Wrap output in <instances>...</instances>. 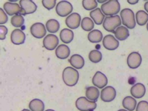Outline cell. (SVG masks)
<instances>
[{
    "mask_svg": "<svg viewBox=\"0 0 148 111\" xmlns=\"http://www.w3.org/2000/svg\"><path fill=\"white\" fill-rule=\"evenodd\" d=\"M81 17L77 13H73L69 14L65 19L66 26L71 29L77 28L80 24Z\"/></svg>",
    "mask_w": 148,
    "mask_h": 111,
    "instance_id": "13",
    "label": "cell"
},
{
    "mask_svg": "<svg viewBox=\"0 0 148 111\" xmlns=\"http://www.w3.org/2000/svg\"><path fill=\"white\" fill-rule=\"evenodd\" d=\"M81 27L86 31H91L94 27V22L90 17H85L82 20Z\"/></svg>",
    "mask_w": 148,
    "mask_h": 111,
    "instance_id": "29",
    "label": "cell"
},
{
    "mask_svg": "<svg viewBox=\"0 0 148 111\" xmlns=\"http://www.w3.org/2000/svg\"><path fill=\"white\" fill-rule=\"evenodd\" d=\"M144 8H145L146 12L148 13V1L145 2V3L144 5Z\"/></svg>",
    "mask_w": 148,
    "mask_h": 111,
    "instance_id": "38",
    "label": "cell"
},
{
    "mask_svg": "<svg viewBox=\"0 0 148 111\" xmlns=\"http://www.w3.org/2000/svg\"><path fill=\"white\" fill-rule=\"evenodd\" d=\"M117 111H127V110H125V109H120V110H117Z\"/></svg>",
    "mask_w": 148,
    "mask_h": 111,
    "instance_id": "40",
    "label": "cell"
},
{
    "mask_svg": "<svg viewBox=\"0 0 148 111\" xmlns=\"http://www.w3.org/2000/svg\"><path fill=\"white\" fill-rule=\"evenodd\" d=\"M8 33V28L5 25H0V39L3 40L6 38V35Z\"/></svg>",
    "mask_w": 148,
    "mask_h": 111,
    "instance_id": "36",
    "label": "cell"
},
{
    "mask_svg": "<svg viewBox=\"0 0 148 111\" xmlns=\"http://www.w3.org/2000/svg\"><path fill=\"white\" fill-rule=\"evenodd\" d=\"M30 32L34 37L40 39L46 35V28L42 23H35L31 26Z\"/></svg>",
    "mask_w": 148,
    "mask_h": 111,
    "instance_id": "8",
    "label": "cell"
},
{
    "mask_svg": "<svg viewBox=\"0 0 148 111\" xmlns=\"http://www.w3.org/2000/svg\"><path fill=\"white\" fill-rule=\"evenodd\" d=\"M99 95V91L96 87H88L86 90V96L88 99L95 102Z\"/></svg>",
    "mask_w": 148,
    "mask_h": 111,
    "instance_id": "24",
    "label": "cell"
},
{
    "mask_svg": "<svg viewBox=\"0 0 148 111\" xmlns=\"http://www.w3.org/2000/svg\"><path fill=\"white\" fill-rule=\"evenodd\" d=\"M62 80L68 86H73L76 84L79 80V74L75 68L67 66L62 71Z\"/></svg>",
    "mask_w": 148,
    "mask_h": 111,
    "instance_id": "1",
    "label": "cell"
},
{
    "mask_svg": "<svg viewBox=\"0 0 148 111\" xmlns=\"http://www.w3.org/2000/svg\"><path fill=\"white\" fill-rule=\"evenodd\" d=\"M116 38L119 40H124L130 35L128 28L124 26H120L113 32Z\"/></svg>",
    "mask_w": 148,
    "mask_h": 111,
    "instance_id": "22",
    "label": "cell"
},
{
    "mask_svg": "<svg viewBox=\"0 0 148 111\" xmlns=\"http://www.w3.org/2000/svg\"><path fill=\"white\" fill-rule=\"evenodd\" d=\"M106 2H107V1H106V0H104V1H99V0H98V1H97V2L102 3V4H103V3H106Z\"/></svg>",
    "mask_w": 148,
    "mask_h": 111,
    "instance_id": "39",
    "label": "cell"
},
{
    "mask_svg": "<svg viewBox=\"0 0 148 111\" xmlns=\"http://www.w3.org/2000/svg\"><path fill=\"white\" fill-rule=\"evenodd\" d=\"M102 44L103 47L108 50H114L119 46L118 40L112 35H106L103 39Z\"/></svg>",
    "mask_w": 148,
    "mask_h": 111,
    "instance_id": "12",
    "label": "cell"
},
{
    "mask_svg": "<svg viewBox=\"0 0 148 111\" xmlns=\"http://www.w3.org/2000/svg\"><path fill=\"white\" fill-rule=\"evenodd\" d=\"M101 9L104 15L112 16L117 15L120 10V5L117 0H110L102 4Z\"/></svg>",
    "mask_w": 148,
    "mask_h": 111,
    "instance_id": "2",
    "label": "cell"
},
{
    "mask_svg": "<svg viewBox=\"0 0 148 111\" xmlns=\"http://www.w3.org/2000/svg\"><path fill=\"white\" fill-rule=\"evenodd\" d=\"M123 106L128 111H134L136 108V99L131 97H125L122 102Z\"/></svg>",
    "mask_w": 148,
    "mask_h": 111,
    "instance_id": "23",
    "label": "cell"
},
{
    "mask_svg": "<svg viewBox=\"0 0 148 111\" xmlns=\"http://www.w3.org/2000/svg\"><path fill=\"white\" fill-rule=\"evenodd\" d=\"M120 17L122 24L125 27L133 29L136 25L135 16L133 11L128 8H125L120 12Z\"/></svg>",
    "mask_w": 148,
    "mask_h": 111,
    "instance_id": "3",
    "label": "cell"
},
{
    "mask_svg": "<svg viewBox=\"0 0 148 111\" xmlns=\"http://www.w3.org/2000/svg\"><path fill=\"white\" fill-rule=\"evenodd\" d=\"M75 106L80 111H89L94 110L97 108V103L94 101H90L86 97H81L76 99Z\"/></svg>",
    "mask_w": 148,
    "mask_h": 111,
    "instance_id": "5",
    "label": "cell"
},
{
    "mask_svg": "<svg viewBox=\"0 0 148 111\" xmlns=\"http://www.w3.org/2000/svg\"><path fill=\"white\" fill-rule=\"evenodd\" d=\"M69 62L73 68L77 69L82 68L84 65V60L83 57L82 56L77 54L71 56L70 59L69 60Z\"/></svg>",
    "mask_w": 148,
    "mask_h": 111,
    "instance_id": "18",
    "label": "cell"
},
{
    "mask_svg": "<svg viewBox=\"0 0 148 111\" xmlns=\"http://www.w3.org/2000/svg\"><path fill=\"white\" fill-rule=\"evenodd\" d=\"M59 40L57 36L54 34L47 35L43 40V45L48 50H53L58 45Z\"/></svg>",
    "mask_w": 148,
    "mask_h": 111,
    "instance_id": "11",
    "label": "cell"
},
{
    "mask_svg": "<svg viewBox=\"0 0 148 111\" xmlns=\"http://www.w3.org/2000/svg\"><path fill=\"white\" fill-rule=\"evenodd\" d=\"M130 93L135 98H142L146 93L145 86L140 83H136L131 88Z\"/></svg>",
    "mask_w": 148,
    "mask_h": 111,
    "instance_id": "17",
    "label": "cell"
},
{
    "mask_svg": "<svg viewBox=\"0 0 148 111\" xmlns=\"http://www.w3.org/2000/svg\"><path fill=\"white\" fill-rule=\"evenodd\" d=\"M92 82L96 87L103 88L108 84V79L103 73L98 71L94 74L92 79Z\"/></svg>",
    "mask_w": 148,
    "mask_h": 111,
    "instance_id": "14",
    "label": "cell"
},
{
    "mask_svg": "<svg viewBox=\"0 0 148 111\" xmlns=\"http://www.w3.org/2000/svg\"><path fill=\"white\" fill-rule=\"evenodd\" d=\"M42 3L46 9L50 10L53 9L56 6V0H42Z\"/></svg>",
    "mask_w": 148,
    "mask_h": 111,
    "instance_id": "33",
    "label": "cell"
},
{
    "mask_svg": "<svg viewBox=\"0 0 148 111\" xmlns=\"http://www.w3.org/2000/svg\"><path fill=\"white\" fill-rule=\"evenodd\" d=\"M21 8L20 14L27 15L34 13L37 9L36 5L31 0H21L19 1Z\"/></svg>",
    "mask_w": 148,
    "mask_h": 111,
    "instance_id": "7",
    "label": "cell"
},
{
    "mask_svg": "<svg viewBox=\"0 0 148 111\" xmlns=\"http://www.w3.org/2000/svg\"><path fill=\"white\" fill-rule=\"evenodd\" d=\"M88 58L91 62L97 63L102 60V55L100 51L98 50H93L89 53Z\"/></svg>",
    "mask_w": 148,
    "mask_h": 111,
    "instance_id": "30",
    "label": "cell"
},
{
    "mask_svg": "<svg viewBox=\"0 0 148 111\" xmlns=\"http://www.w3.org/2000/svg\"><path fill=\"white\" fill-rule=\"evenodd\" d=\"M10 40L12 43L14 45L23 44L25 40V35L21 29H14L11 33Z\"/></svg>",
    "mask_w": 148,
    "mask_h": 111,
    "instance_id": "15",
    "label": "cell"
},
{
    "mask_svg": "<svg viewBox=\"0 0 148 111\" xmlns=\"http://www.w3.org/2000/svg\"><path fill=\"white\" fill-rule=\"evenodd\" d=\"M12 25L16 28L21 27L24 23V18L22 15L18 14L13 16L10 19Z\"/></svg>",
    "mask_w": 148,
    "mask_h": 111,
    "instance_id": "31",
    "label": "cell"
},
{
    "mask_svg": "<svg viewBox=\"0 0 148 111\" xmlns=\"http://www.w3.org/2000/svg\"><path fill=\"white\" fill-rule=\"evenodd\" d=\"M136 111H148V102L141 101L136 105Z\"/></svg>",
    "mask_w": 148,
    "mask_h": 111,
    "instance_id": "34",
    "label": "cell"
},
{
    "mask_svg": "<svg viewBox=\"0 0 148 111\" xmlns=\"http://www.w3.org/2000/svg\"><path fill=\"white\" fill-rule=\"evenodd\" d=\"M8 20V17L3 9L0 8V24H5Z\"/></svg>",
    "mask_w": 148,
    "mask_h": 111,
    "instance_id": "35",
    "label": "cell"
},
{
    "mask_svg": "<svg viewBox=\"0 0 148 111\" xmlns=\"http://www.w3.org/2000/svg\"><path fill=\"white\" fill-rule=\"evenodd\" d=\"M127 2L131 5H135L138 2V0H128Z\"/></svg>",
    "mask_w": 148,
    "mask_h": 111,
    "instance_id": "37",
    "label": "cell"
},
{
    "mask_svg": "<svg viewBox=\"0 0 148 111\" xmlns=\"http://www.w3.org/2000/svg\"><path fill=\"white\" fill-rule=\"evenodd\" d=\"M121 20L119 15L107 16L103 22V28L110 32H114L117 28L120 26Z\"/></svg>",
    "mask_w": 148,
    "mask_h": 111,
    "instance_id": "4",
    "label": "cell"
},
{
    "mask_svg": "<svg viewBox=\"0 0 148 111\" xmlns=\"http://www.w3.org/2000/svg\"><path fill=\"white\" fill-rule=\"evenodd\" d=\"M135 19L138 25H144L148 21V13L142 10H139L135 14Z\"/></svg>",
    "mask_w": 148,
    "mask_h": 111,
    "instance_id": "27",
    "label": "cell"
},
{
    "mask_svg": "<svg viewBox=\"0 0 148 111\" xmlns=\"http://www.w3.org/2000/svg\"><path fill=\"white\" fill-rule=\"evenodd\" d=\"M116 96V90L112 86H106L101 92V99L105 102H109L113 101Z\"/></svg>",
    "mask_w": 148,
    "mask_h": 111,
    "instance_id": "9",
    "label": "cell"
},
{
    "mask_svg": "<svg viewBox=\"0 0 148 111\" xmlns=\"http://www.w3.org/2000/svg\"><path fill=\"white\" fill-rule=\"evenodd\" d=\"M60 40L64 43H71L74 37V34L73 31L68 28L62 29L60 33Z\"/></svg>",
    "mask_w": 148,
    "mask_h": 111,
    "instance_id": "21",
    "label": "cell"
},
{
    "mask_svg": "<svg viewBox=\"0 0 148 111\" xmlns=\"http://www.w3.org/2000/svg\"><path fill=\"white\" fill-rule=\"evenodd\" d=\"M88 40L91 43H99L102 38V33L98 29H93L90 31L87 36Z\"/></svg>",
    "mask_w": 148,
    "mask_h": 111,
    "instance_id": "25",
    "label": "cell"
},
{
    "mask_svg": "<svg viewBox=\"0 0 148 111\" xmlns=\"http://www.w3.org/2000/svg\"><path fill=\"white\" fill-rule=\"evenodd\" d=\"M21 111H31V110H28V109H24L22 110Z\"/></svg>",
    "mask_w": 148,
    "mask_h": 111,
    "instance_id": "41",
    "label": "cell"
},
{
    "mask_svg": "<svg viewBox=\"0 0 148 111\" xmlns=\"http://www.w3.org/2000/svg\"><path fill=\"white\" fill-rule=\"evenodd\" d=\"M73 10V6L72 4L66 1H61L56 5V11L57 14L61 17H65Z\"/></svg>",
    "mask_w": 148,
    "mask_h": 111,
    "instance_id": "6",
    "label": "cell"
},
{
    "mask_svg": "<svg viewBox=\"0 0 148 111\" xmlns=\"http://www.w3.org/2000/svg\"><path fill=\"white\" fill-rule=\"evenodd\" d=\"M146 28H147V29L148 31V23H147V25H146Z\"/></svg>",
    "mask_w": 148,
    "mask_h": 111,
    "instance_id": "43",
    "label": "cell"
},
{
    "mask_svg": "<svg viewBox=\"0 0 148 111\" xmlns=\"http://www.w3.org/2000/svg\"><path fill=\"white\" fill-rule=\"evenodd\" d=\"M60 23L55 19H50L46 21V28L49 32L56 33L60 29Z\"/></svg>",
    "mask_w": 148,
    "mask_h": 111,
    "instance_id": "28",
    "label": "cell"
},
{
    "mask_svg": "<svg viewBox=\"0 0 148 111\" xmlns=\"http://www.w3.org/2000/svg\"><path fill=\"white\" fill-rule=\"evenodd\" d=\"M82 6L87 10H93L98 6L97 1L95 0H83L82 1Z\"/></svg>",
    "mask_w": 148,
    "mask_h": 111,
    "instance_id": "32",
    "label": "cell"
},
{
    "mask_svg": "<svg viewBox=\"0 0 148 111\" xmlns=\"http://www.w3.org/2000/svg\"><path fill=\"white\" fill-rule=\"evenodd\" d=\"M55 54L57 58L61 60L65 59L68 58L70 54V49L68 46L61 44L57 46L55 51Z\"/></svg>",
    "mask_w": 148,
    "mask_h": 111,
    "instance_id": "20",
    "label": "cell"
},
{
    "mask_svg": "<svg viewBox=\"0 0 148 111\" xmlns=\"http://www.w3.org/2000/svg\"><path fill=\"white\" fill-rule=\"evenodd\" d=\"M29 108L31 111H44L45 105L39 99H34L29 103Z\"/></svg>",
    "mask_w": 148,
    "mask_h": 111,
    "instance_id": "26",
    "label": "cell"
},
{
    "mask_svg": "<svg viewBox=\"0 0 148 111\" xmlns=\"http://www.w3.org/2000/svg\"><path fill=\"white\" fill-rule=\"evenodd\" d=\"M3 9L6 13L9 16L16 15L20 13V6L16 3L6 2L3 4Z\"/></svg>",
    "mask_w": 148,
    "mask_h": 111,
    "instance_id": "16",
    "label": "cell"
},
{
    "mask_svg": "<svg viewBox=\"0 0 148 111\" xmlns=\"http://www.w3.org/2000/svg\"><path fill=\"white\" fill-rule=\"evenodd\" d=\"M45 111H54V110H53V109H47V110H45Z\"/></svg>",
    "mask_w": 148,
    "mask_h": 111,
    "instance_id": "42",
    "label": "cell"
},
{
    "mask_svg": "<svg viewBox=\"0 0 148 111\" xmlns=\"http://www.w3.org/2000/svg\"><path fill=\"white\" fill-rule=\"evenodd\" d=\"M127 63L128 67L131 69L138 68L142 63V57L140 54L136 51L131 53L128 56Z\"/></svg>",
    "mask_w": 148,
    "mask_h": 111,
    "instance_id": "10",
    "label": "cell"
},
{
    "mask_svg": "<svg viewBox=\"0 0 148 111\" xmlns=\"http://www.w3.org/2000/svg\"><path fill=\"white\" fill-rule=\"evenodd\" d=\"M90 16L94 23L97 25H100L103 23L105 20V15L102 13L101 9L97 8L92 10L90 13Z\"/></svg>",
    "mask_w": 148,
    "mask_h": 111,
    "instance_id": "19",
    "label": "cell"
}]
</instances>
